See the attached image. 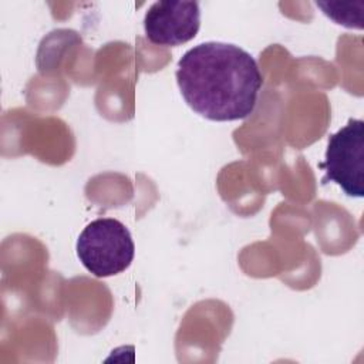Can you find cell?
I'll return each mask as SVG.
<instances>
[{"label": "cell", "mask_w": 364, "mask_h": 364, "mask_svg": "<svg viewBox=\"0 0 364 364\" xmlns=\"http://www.w3.org/2000/svg\"><path fill=\"white\" fill-rule=\"evenodd\" d=\"M176 82L186 104L199 115L210 121H237L255 111L263 75L246 50L206 41L181 57Z\"/></svg>", "instance_id": "1"}, {"label": "cell", "mask_w": 364, "mask_h": 364, "mask_svg": "<svg viewBox=\"0 0 364 364\" xmlns=\"http://www.w3.org/2000/svg\"><path fill=\"white\" fill-rule=\"evenodd\" d=\"M75 250L90 273L95 277H109L131 266L135 245L122 222L114 218H98L80 233Z\"/></svg>", "instance_id": "2"}, {"label": "cell", "mask_w": 364, "mask_h": 364, "mask_svg": "<svg viewBox=\"0 0 364 364\" xmlns=\"http://www.w3.org/2000/svg\"><path fill=\"white\" fill-rule=\"evenodd\" d=\"M323 183L334 182L347 196H364V121L350 118L336 134L328 136Z\"/></svg>", "instance_id": "3"}, {"label": "cell", "mask_w": 364, "mask_h": 364, "mask_svg": "<svg viewBox=\"0 0 364 364\" xmlns=\"http://www.w3.org/2000/svg\"><path fill=\"white\" fill-rule=\"evenodd\" d=\"M200 27L196 1H156L145 13V37L156 46H181L195 38Z\"/></svg>", "instance_id": "4"}, {"label": "cell", "mask_w": 364, "mask_h": 364, "mask_svg": "<svg viewBox=\"0 0 364 364\" xmlns=\"http://www.w3.org/2000/svg\"><path fill=\"white\" fill-rule=\"evenodd\" d=\"M316 6L320 7L323 13L337 24H343L350 28H363L361 11H353V4L316 1Z\"/></svg>", "instance_id": "5"}]
</instances>
